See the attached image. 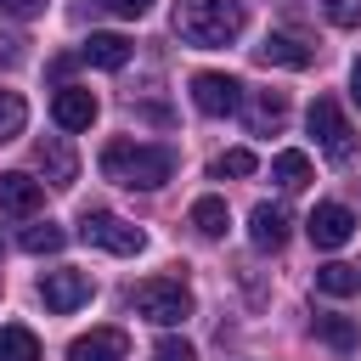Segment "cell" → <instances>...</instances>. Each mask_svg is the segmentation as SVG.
<instances>
[{"mask_svg":"<svg viewBox=\"0 0 361 361\" xmlns=\"http://www.w3.org/2000/svg\"><path fill=\"white\" fill-rule=\"evenodd\" d=\"M102 175L130 186V192H158L175 175V152L152 141H107L102 147Z\"/></svg>","mask_w":361,"mask_h":361,"instance_id":"6da1fadb","label":"cell"},{"mask_svg":"<svg viewBox=\"0 0 361 361\" xmlns=\"http://www.w3.org/2000/svg\"><path fill=\"white\" fill-rule=\"evenodd\" d=\"M175 34L197 51H220L243 34V0H175Z\"/></svg>","mask_w":361,"mask_h":361,"instance_id":"7a4b0ae2","label":"cell"},{"mask_svg":"<svg viewBox=\"0 0 361 361\" xmlns=\"http://www.w3.org/2000/svg\"><path fill=\"white\" fill-rule=\"evenodd\" d=\"M130 305H135V316H147L152 327H180V322L192 316V288L175 282V276H147V282H135Z\"/></svg>","mask_w":361,"mask_h":361,"instance_id":"3957f363","label":"cell"},{"mask_svg":"<svg viewBox=\"0 0 361 361\" xmlns=\"http://www.w3.org/2000/svg\"><path fill=\"white\" fill-rule=\"evenodd\" d=\"M79 237L90 248H107V254H141L147 248V231L130 226V220H118V214H107V209H85L79 214Z\"/></svg>","mask_w":361,"mask_h":361,"instance_id":"277c9868","label":"cell"},{"mask_svg":"<svg viewBox=\"0 0 361 361\" xmlns=\"http://www.w3.org/2000/svg\"><path fill=\"white\" fill-rule=\"evenodd\" d=\"M310 135H316L322 158H333V164H344L355 152V130H350V118H344V107L333 96H316L310 102Z\"/></svg>","mask_w":361,"mask_h":361,"instance_id":"5b68a950","label":"cell"},{"mask_svg":"<svg viewBox=\"0 0 361 361\" xmlns=\"http://www.w3.org/2000/svg\"><path fill=\"white\" fill-rule=\"evenodd\" d=\"M90 293H96L90 271H45V276H39V299H45V310H56V316L90 305Z\"/></svg>","mask_w":361,"mask_h":361,"instance_id":"8992f818","label":"cell"},{"mask_svg":"<svg viewBox=\"0 0 361 361\" xmlns=\"http://www.w3.org/2000/svg\"><path fill=\"white\" fill-rule=\"evenodd\" d=\"M192 107L209 118H226L243 107V85L231 73H192Z\"/></svg>","mask_w":361,"mask_h":361,"instance_id":"52a82bcc","label":"cell"},{"mask_svg":"<svg viewBox=\"0 0 361 361\" xmlns=\"http://www.w3.org/2000/svg\"><path fill=\"white\" fill-rule=\"evenodd\" d=\"M305 231H310L316 248H344V243L355 237V214H350L344 203H316L310 220H305Z\"/></svg>","mask_w":361,"mask_h":361,"instance_id":"ba28073f","label":"cell"},{"mask_svg":"<svg viewBox=\"0 0 361 361\" xmlns=\"http://www.w3.org/2000/svg\"><path fill=\"white\" fill-rule=\"evenodd\" d=\"M130 355V333L118 327H90L68 344V361H124Z\"/></svg>","mask_w":361,"mask_h":361,"instance_id":"9c48e42d","label":"cell"},{"mask_svg":"<svg viewBox=\"0 0 361 361\" xmlns=\"http://www.w3.org/2000/svg\"><path fill=\"white\" fill-rule=\"evenodd\" d=\"M96 113H102V107H96V96H90L85 85H62V90L51 96V118H56L62 130H90Z\"/></svg>","mask_w":361,"mask_h":361,"instance_id":"30bf717a","label":"cell"},{"mask_svg":"<svg viewBox=\"0 0 361 361\" xmlns=\"http://www.w3.org/2000/svg\"><path fill=\"white\" fill-rule=\"evenodd\" d=\"M265 68H310L316 62V45L305 34H265V45L254 51Z\"/></svg>","mask_w":361,"mask_h":361,"instance_id":"8fae6325","label":"cell"},{"mask_svg":"<svg viewBox=\"0 0 361 361\" xmlns=\"http://www.w3.org/2000/svg\"><path fill=\"white\" fill-rule=\"evenodd\" d=\"M34 164H39V175L51 180V186H73V175H79V158H73V147L62 141V135H45L39 147H34Z\"/></svg>","mask_w":361,"mask_h":361,"instance_id":"7c38bea8","label":"cell"},{"mask_svg":"<svg viewBox=\"0 0 361 361\" xmlns=\"http://www.w3.org/2000/svg\"><path fill=\"white\" fill-rule=\"evenodd\" d=\"M288 226H293V214H288L282 203H254V214H248V237H254V248H265V254H276V248L288 243Z\"/></svg>","mask_w":361,"mask_h":361,"instance_id":"4fadbf2b","label":"cell"},{"mask_svg":"<svg viewBox=\"0 0 361 361\" xmlns=\"http://www.w3.org/2000/svg\"><path fill=\"white\" fill-rule=\"evenodd\" d=\"M39 203H45V180H34L23 169H6L0 175V209L6 214H39Z\"/></svg>","mask_w":361,"mask_h":361,"instance_id":"5bb4252c","label":"cell"},{"mask_svg":"<svg viewBox=\"0 0 361 361\" xmlns=\"http://www.w3.org/2000/svg\"><path fill=\"white\" fill-rule=\"evenodd\" d=\"M243 118H248V135H271V130H282V118H288V96H282V90H254Z\"/></svg>","mask_w":361,"mask_h":361,"instance_id":"9a60e30c","label":"cell"},{"mask_svg":"<svg viewBox=\"0 0 361 361\" xmlns=\"http://www.w3.org/2000/svg\"><path fill=\"white\" fill-rule=\"evenodd\" d=\"M79 56H85L90 68H107V73H113V68L130 62V39H124V34H90V39L79 45Z\"/></svg>","mask_w":361,"mask_h":361,"instance_id":"2e32d148","label":"cell"},{"mask_svg":"<svg viewBox=\"0 0 361 361\" xmlns=\"http://www.w3.org/2000/svg\"><path fill=\"white\" fill-rule=\"evenodd\" d=\"M316 288H322V293H333V299H350V293H361V265L327 259V265L316 271Z\"/></svg>","mask_w":361,"mask_h":361,"instance_id":"e0dca14e","label":"cell"},{"mask_svg":"<svg viewBox=\"0 0 361 361\" xmlns=\"http://www.w3.org/2000/svg\"><path fill=\"white\" fill-rule=\"evenodd\" d=\"M310 327H316V338H322L327 350H338V355H350V350L361 344V327H355L350 316H316Z\"/></svg>","mask_w":361,"mask_h":361,"instance_id":"ac0fdd59","label":"cell"},{"mask_svg":"<svg viewBox=\"0 0 361 361\" xmlns=\"http://www.w3.org/2000/svg\"><path fill=\"white\" fill-rule=\"evenodd\" d=\"M271 180H276L282 192L310 186V158H305V152H293V147H288V152H276V158H271Z\"/></svg>","mask_w":361,"mask_h":361,"instance_id":"d6986e66","label":"cell"},{"mask_svg":"<svg viewBox=\"0 0 361 361\" xmlns=\"http://www.w3.org/2000/svg\"><path fill=\"white\" fill-rule=\"evenodd\" d=\"M231 214H226V197H197L192 203V231L197 237H226Z\"/></svg>","mask_w":361,"mask_h":361,"instance_id":"ffe728a7","label":"cell"},{"mask_svg":"<svg viewBox=\"0 0 361 361\" xmlns=\"http://www.w3.org/2000/svg\"><path fill=\"white\" fill-rule=\"evenodd\" d=\"M0 361H39V338L23 322H6L0 327Z\"/></svg>","mask_w":361,"mask_h":361,"instance_id":"44dd1931","label":"cell"},{"mask_svg":"<svg viewBox=\"0 0 361 361\" xmlns=\"http://www.w3.org/2000/svg\"><path fill=\"white\" fill-rule=\"evenodd\" d=\"M28 254H56L62 243H68V231L62 226H51V220H39V226H23V237H17Z\"/></svg>","mask_w":361,"mask_h":361,"instance_id":"7402d4cb","label":"cell"},{"mask_svg":"<svg viewBox=\"0 0 361 361\" xmlns=\"http://www.w3.org/2000/svg\"><path fill=\"white\" fill-rule=\"evenodd\" d=\"M23 124H28V102L17 90H0V141H17Z\"/></svg>","mask_w":361,"mask_h":361,"instance_id":"603a6c76","label":"cell"},{"mask_svg":"<svg viewBox=\"0 0 361 361\" xmlns=\"http://www.w3.org/2000/svg\"><path fill=\"white\" fill-rule=\"evenodd\" d=\"M254 169H259V158H254L248 147H231V152L214 158V175H254Z\"/></svg>","mask_w":361,"mask_h":361,"instance_id":"cb8c5ba5","label":"cell"},{"mask_svg":"<svg viewBox=\"0 0 361 361\" xmlns=\"http://www.w3.org/2000/svg\"><path fill=\"white\" fill-rule=\"evenodd\" d=\"M333 28H361V0H322Z\"/></svg>","mask_w":361,"mask_h":361,"instance_id":"d4e9b609","label":"cell"},{"mask_svg":"<svg viewBox=\"0 0 361 361\" xmlns=\"http://www.w3.org/2000/svg\"><path fill=\"white\" fill-rule=\"evenodd\" d=\"M152 361H197V350H192L186 338H158V350H152Z\"/></svg>","mask_w":361,"mask_h":361,"instance_id":"484cf974","label":"cell"},{"mask_svg":"<svg viewBox=\"0 0 361 361\" xmlns=\"http://www.w3.org/2000/svg\"><path fill=\"white\" fill-rule=\"evenodd\" d=\"M51 0H0V17H17V23H28V17H39Z\"/></svg>","mask_w":361,"mask_h":361,"instance_id":"4316f807","label":"cell"},{"mask_svg":"<svg viewBox=\"0 0 361 361\" xmlns=\"http://www.w3.org/2000/svg\"><path fill=\"white\" fill-rule=\"evenodd\" d=\"M102 11H113V17H147L152 11V0H96Z\"/></svg>","mask_w":361,"mask_h":361,"instance_id":"83f0119b","label":"cell"},{"mask_svg":"<svg viewBox=\"0 0 361 361\" xmlns=\"http://www.w3.org/2000/svg\"><path fill=\"white\" fill-rule=\"evenodd\" d=\"M350 96H355V107H361V56H355V68H350Z\"/></svg>","mask_w":361,"mask_h":361,"instance_id":"f1b7e54d","label":"cell"}]
</instances>
